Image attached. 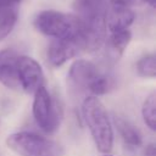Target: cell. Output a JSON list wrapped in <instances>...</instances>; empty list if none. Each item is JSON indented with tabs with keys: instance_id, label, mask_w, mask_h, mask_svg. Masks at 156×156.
<instances>
[{
	"instance_id": "cell-12",
	"label": "cell",
	"mask_w": 156,
	"mask_h": 156,
	"mask_svg": "<svg viewBox=\"0 0 156 156\" xmlns=\"http://www.w3.org/2000/svg\"><path fill=\"white\" fill-rule=\"evenodd\" d=\"M115 126L126 145L136 147L143 144V136L139 129L123 116H115Z\"/></svg>"
},
{
	"instance_id": "cell-15",
	"label": "cell",
	"mask_w": 156,
	"mask_h": 156,
	"mask_svg": "<svg viewBox=\"0 0 156 156\" xmlns=\"http://www.w3.org/2000/svg\"><path fill=\"white\" fill-rule=\"evenodd\" d=\"M136 72L140 77L154 78L156 76V66H155V56L152 54L143 56L136 63Z\"/></svg>"
},
{
	"instance_id": "cell-3",
	"label": "cell",
	"mask_w": 156,
	"mask_h": 156,
	"mask_svg": "<svg viewBox=\"0 0 156 156\" xmlns=\"http://www.w3.org/2000/svg\"><path fill=\"white\" fill-rule=\"evenodd\" d=\"M82 115L96 149L108 154L113 146V128L104 104L98 96H85L82 102Z\"/></svg>"
},
{
	"instance_id": "cell-13",
	"label": "cell",
	"mask_w": 156,
	"mask_h": 156,
	"mask_svg": "<svg viewBox=\"0 0 156 156\" xmlns=\"http://www.w3.org/2000/svg\"><path fill=\"white\" fill-rule=\"evenodd\" d=\"M130 39H132V32L129 29L111 32L108 37V45L117 56H121L127 49L128 44L130 43Z\"/></svg>"
},
{
	"instance_id": "cell-8",
	"label": "cell",
	"mask_w": 156,
	"mask_h": 156,
	"mask_svg": "<svg viewBox=\"0 0 156 156\" xmlns=\"http://www.w3.org/2000/svg\"><path fill=\"white\" fill-rule=\"evenodd\" d=\"M82 50H84V48L80 38L52 39L46 50V58L50 66L60 67L78 55V52Z\"/></svg>"
},
{
	"instance_id": "cell-16",
	"label": "cell",
	"mask_w": 156,
	"mask_h": 156,
	"mask_svg": "<svg viewBox=\"0 0 156 156\" xmlns=\"http://www.w3.org/2000/svg\"><path fill=\"white\" fill-rule=\"evenodd\" d=\"M107 1H108V4L112 5V6L127 7V9H130L132 6L143 4V0H107Z\"/></svg>"
},
{
	"instance_id": "cell-2",
	"label": "cell",
	"mask_w": 156,
	"mask_h": 156,
	"mask_svg": "<svg viewBox=\"0 0 156 156\" xmlns=\"http://www.w3.org/2000/svg\"><path fill=\"white\" fill-rule=\"evenodd\" d=\"M68 87L76 94H88L87 96H99L106 94L112 87V78L102 72L94 62L88 60H76L67 74Z\"/></svg>"
},
{
	"instance_id": "cell-7",
	"label": "cell",
	"mask_w": 156,
	"mask_h": 156,
	"mask_svg": "<svg viewBox=\"0 0 156 156\" xmlns=\"http://www.w3.org/2000/svg\"><path fill=\"white\" fill-rule=\"evenodd\" d=\"M17 77L20 87L29 94H34L39 87L44 85V73L40 65L34 58L26 55L18 56Z\"/></svg>"
},
{
	"instance_id": "cell-19",
	"label": "cell",
	"mask_w": 156,
	"mask_h": 156,
	"mask_svg": "<svg viewBox=\"0 0 156 156\" xmlns=\"http://www.w3.org/2000/svg\"><path fill=\"white\" fill-rule=\"evenodd\" d=\"M105 156H112V155H110V154H105Z\"/></svg>"
},
{
	"instance_id": "cell-4",
	"label": "cell",
	"mask_w": 156,
	"mask_h": 156,
	"mask_svg": "<svg viewBox=\"0 0 156 156\" xmlns=\"http://www.w3.org/2000/svg\"><path fill=\"white\" fill-rule=\"evenodd\" d=\"M34 27L38 32L52 39H82V27L76 15L44 10L35 16Z\"/></svg>"
},
{
	"instance_id": "cell-1",
	"label": "cell",
	"mask_w": 156,
	"mask_h": 156,
	"mask_svg": "<svg viewBox=\"0 0 156 156\" xmlns=\"http://www.w3.org/2000/svg\"><path fill=\"white\" fill-rule=\"evenodd\" d=\"M76 16L82 27V41L85 51H98L106 41L107 0H76Z\"/></svg>"
},
{
	"instance_id": "cell-11",
	"label": "cell",
	"mask_w": 156,
	"mask_h": 156,
	"mask_svg": "<svg viewBox=\"0 0 156 156\" xmlns=\"http://www.w3.org/2000/svg\"><path fill=\"white\" fill-rule=\"evenodd\" d=\"M21 0H0V40L13 29L20 11Z\"/></svg>"
},
{
	"instance_id": "cell-18",
	"label": "cell",
	"mask_w": 156,
	"mask_h": 156,
	"mask_svg": "<svg viewBox=\"0 0 156 156\" xmlns=\"http://www.w3.org/2000/svg\"><path fill=\"white\" fill-rule=\"evenodd\" d=\"M143 2L150 5L151 7H155V4H156V0H143Z\"/></svg>"
},
{
	"instance_id": "cell-9",
	"label": "cell",
	"mask_w": 156,
	"mask_h": 156,
	"mask_svg": "<svg viewBox=\"0 0 156 156\" xmlns=\"http://www.w3.org/2000/svg\"><path fill=\"white\" fill-rule=\"evenodd\" d=\"M18 54L11 49L0 50V83L9 89L20 88L17 77Z\"/></svg>"
},
{
	"instance_id": "cell-17",
	"label": "cell",
	"mask_w": 156,
	"mask_h": 156,
	"mask_svg": "<svg viewBox=\"0 0 156 156\" xmlns=\"http://www.w3.org/2000/svg\"><path fill=\"white\" fill-rule=\"evenodd\" d=\"M145 156H156V151H155V145L154 144H149L145 149V152H144Z\"/></svg>"
},
{
	"instance_id": "cell-10",
	"label": "cell",
	"mask_w": 156,
	"mask_h": 156,
	"mask_svg": "<svg viewBox=\"0 0 156 156\" xmlns=\"http://www.w3.org/2000/svg\"><path fill=\"white\" fill-rule=\"evenodd\" d=\"M135 20V13L127 7L112 6L108 4L106 13V28L111 32L129 29L130 24Z\"/></svg>"
},
{
	"instance_id": "cell-14",
	"label": "cell",
	"mask_w": 156,
	"mask_h": 156,
	"mask_svg": "<svg viewBox=\"0 0 156 156\" xmlns=\"http://www.w3.org/2000/svg\"><path fill=\"white\" fill-rule=\"evenodd\" d=\"M141 115L145 124L151 129H156V95L151 93L144 101L141 107Z\"/></svg>"
},
{
	"instance_id": "cell-5",
	"label": "cell",
	"mask_w": 156,
	"mask_h": 156,
	"mask_svg": "<svg viewBox=\"0 0 156 156\" xmlns=\"http://www.w3.org/2000/svg\"><path fill=\"white\" fill-rule=\"evenodd\" d=\"M6 144L21 156H61L63 154V149L58 143L32 132L10 134Z\"/></svg>"
},
{
	"instance_id": "cell-6",
	"label": "cell",
	"mask_w": 156,
	"mask_h": 156,
	"mask_svg": "<svg viewBox=\"0 0 156 156\" xmlns=\"http://www.w3.org/2000/svg\"><path fill=\"white\" fill-rule=\"evenodd\" d=\"M33 117L38 127L49 134L56 132L62 119V107L58 101L51 96L45 85L39 87L34 93Z\"/></svg>"
}]
</instances>
